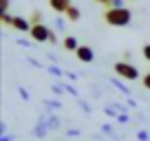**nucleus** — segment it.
Wrapping results in <instances>:
<instances>
[{
    "instance_id": "obj_26",
    "label": "nucleus",
    "mask_w": 150,
    "mask_h": 141,
    "mask_svg": "<svg viewBox=\"0 0 150 141\" xmlns=\"http://www.w3.org/2000/svg\"><path fill=\"white\" fill-rule=\"evenodd\" d=\"M9 11V0H0V13H7Z\"/></svg>"
},
{
    "instance_id": "obj_5",
    "label": "nucleus",
    "mask_w": 150,
    "mask_h": 141,
    "mask_svg": "<svg viewBox=\"0 0 150 141\" xmlns=\"http://www.w3.org/2000/svg\"><path fill=\"white\" fill-rule=\"evenodd\" d=\"M75 57L80 62H84V64H91V62L95 60V51L88 47V44H80V49L75 51Z\"/></svg>"
},
{
    "instance_id": "obj_25",
    "label": "nucleus",
    "mask_w": 150,
    "mask_h": 141,
    "mask_svg": "<svg viewBox=\"0 0 150 141\" xmlns=\"http://www.w3.org/2000/svg\"><path fill=\"white\" fill-rule=\"evenodd\" d=\"M128 121H130V117H128V113H119V117H117V123H124V126H126Z\"/></svg>"
},
{
    "instance_id": "obj_2",
    "label": "nucleus",
    "mask_w": 150,
    "mask_h": 141,
    "mask_svg": "<svg viewBox=\"0 0 150 141\" xmlns=\"http://www.w3.org/2000/svg\"><path fill=\"white\" fill-rule=\"evenodd\" d=\"M115 75L126 82H135V80H139V68L135 64H130V62L122 60V62H115Z\"/></svg>"
},
{
    "instance_id": "obj_13",
    "label": "nucleus",
    "mask_w": 150,
    "mask_h": 141,
    "mask_svg": "<svg viewBox=\"0 0 150 141\" xmlns=\"http://www.w3.org/2000/svg\"><path fill=\"white\" fill-rule=\"evenodd\" d=\"M44 108H47L49 113L60 110V108H62V102H57V99H44Z\"/></svg>"
},
{
    "instance_id": "obj_23",
    "label": "nucleus",
    "mask_w": 150,
    "mask_h": 141,
    "mask_svg": "<svg viewBox=\"0 0 150 141\" xmlns=\"http://www.w3.org/2000/svg\"><path fill=\"white\" fill-rule=\"evenodd\" d=\"M80 135H82V132L77 130V128H69V130H66V137H69V139H77Z\"/></svg>"
},
{
    "instance_id": "obj_33",
    "label": "nucleus",
    "mask_w": 150,
    "mask_h": 141,
    "mask_svg": "<svg viewBox=\"0 0 150 141\" xmlns=\"http://www.w3.org/2000/svg\"><path fill=\"white\" fill-rule=\"evenodd\" d=\"M29 64H31V66H35V68H40V66H42L38 60H33V57H29Z\"/></svg>"
},
{
    "instance_id": "obj_34",
    "label": "nucleus",
    "mask_w": 150,
    "mask_h": 141,
    "mask_svg": "<svg viewBox=\"0 0 150 141\" xmlns=\"http://www.w3.org/2000/svg\"><path fill=\"white\" fill-rule=\"evenodd\" d=\"M64 77H69L71 82H75V80H77V75H75V73H69V70H66V73H64Z\"/></svg>"
},
{
    "instance_id": "obj_35",
    "label": "nucleus",
    "mask_w": 150,
    "mask_h": 141,
    "mask_svg": "<svg viewBox=\"0 0 150 141\" xmlns=\"http://www.w3.org/2000/svg\"><path fill=\"white\" fill-rule=\"evenodd\" d=\"M49 42H51V44H57V35H55V31H51V38H49Z\"/></svg>"
},
{
    "instance_id": "obj_32",
    "label": "nucleus",
    "mask_w": 150,
    "mask_h": 141,
    "mask_svg": "<svg viewBox=\"0 0 150 141\" xmlns=\"http://www.w3.org/2000/svg\"><path fill=\"white\" fill-rule=\"evenodd\" d=\"M18 44H20V47H24V49L31 47V42H29V40H18Z\"/></svg>"
},
{
    "instance_id": "obj_16",
    "label": "nucleus",
    "mask_w": 150,
    "mask_h": 141,
    "mask_svg": "<svg viewBox=\"0 0 150 141\" xmlns=\"http://www.w3.org/2000/svg\"><path fill=\"white\" fill-rule=\"evenodd\" d=\"M0 22H2V27H11L13 24V16L7 11V13H0Z\"/></svg>"
},
{
    "instance_id": "obj_20",
    "label": "nucleus",
    "mask_w": 150,
    "mask_h": 141,
    "mask_svg": "<svg viewBox=\"0 0 150 141\" xmlns=\"http://www.w3.org/2000/svg\"><path fill=\"white\" fill-rule=\"evenodd\" d=\"M18 95L22 97V102H29V99H31V95H29V90L24 88V86H18Z\"/></svg>"
},
{
    "instance_id": "obj_7",
    "label": "nucleus",
    "mask_w": 150,
    "mask_h": 141,
    "mask_svg": "<svg viewBox=\"0 0 150 141\" xmlns=\"http://www.w3.org/2000/svg\"><path fill=\"white\" fill-rule=\"evenodd\" d=\"M49 7H51L55 13H66L71 7V0H49Z\"/></svg>"
},
{
    "instance_id": "obj_30",
    "label": "nucleus",
    "mask_w": 150,
    "mask_h": 141,
    "mask_svg": "<svg viewBox=\"0 0 150 141\" xmlns=\"http://www.w3.org/2000/svg\"><path fill=\"white\" fill-rule=\"evenodd\" d=\"M108 7H124V0H110V5ZM106 7V9H108Z\"/></svg>"
},
{
    "instance_id": "obj_4",
    "label": "nucleus",
    "mask_w": 150,
    "mask_h": 141,
    "mask_svg": "<svg viewBox=\"0 0 150 141\" xmlns=\"http://www.w3.org/2000/svg\"><path fill=\"white\" fill-rule=\"evenodd\" d=\"M51 128H49V123H47V117L44 115H40V117L35 119V126L31 128V135L35 137V139H44V137H49L51 135Z\"/></svg>"
},
{
    "instance_id": "obj_6",
    "label": "nucleus",
    "mask_w": 150,
    "mask_h": 141,
    "mask_svg": "<svg viewBox=\"0 0 150 141\" xmlns=\"http://www.w3.org/2000/svg\"><path fill=\"white\" fill-rule=\"evenodd\" d=\"M31 20L29 18H22V16H13V24H11V29H16V31L20 33H29L31 31Z\"/></svg>"
},
{
    "instance_id": "obj_9",
    "label": "nucleus",
    "mask_w": 150,
    "mask_h": 141,
    "mask_svg": "<svg viewBox=\"0 0 150 141\" xmlns=\"http://www.w3.org/2000/svg\"><path fill=\"white\" fill-rule=\"evenodd\" d=\"M64 16H66V20H69V22H80V18H82V11L77 9L75 5H71V7H69V11H66Z\"/></svg>"
},
{
    "instance_id": "obj_27",
    "label": "nucleus",
    "mask_w": 150,
    "mask_h": 141,
    "mask_svg": "<svg viewBox=\"0 0 150 141\" xmlns=\"http://www.w3.org/2000/svg\"><path fill=\"white\" fill-rule=\"evenodd\" d=\"M0 141H16V137L11 132H7V135H0Z\"/></svg>"
},
{
    "instance_id": "obj_8",
    "label": "nucleus",
    "mask_w": 150,
    "mask_h": 141,
    "mask_svg": "<svg viewBox=\"0 0 150 141\" xmlns=\"http://www.w3.org/2000/svg\"><path fill=\"white\" fill-rule=\"evenodd\" d=\"M62 47L66 49V51H77V49H80V42H77V38H75V35H66L64 40H62Z\"/></svg>"
},
{
    "instance_id": "obj_28",
    "label": "nucleus",
    "mask_w": 150,
    "mask_h": 141,
    "mask_svg": "<svg viewBox=\"0 0 150 141\" xmlns=\"http://www.w3.org/2000/svg\"><path fill=\"white\" fill-rule=\"evenodd\" d=\"M141 53H144V57H146V60L150 62V44H146V47L141 49Z\"/></svg>"
},
{
    "instance_id": "obj_15",
    "label": "nucleus",
    "mask_w": 150,
    "mask_h": 141,
    "mask_svg": "<svg viewBox=\"0 0 150 141\" xmlns=\"http://www.w3.org/2000/svg\"><path fill=\"white\" fill-rule=\"evenodd\" d=\"M104 115H108V117H115L117 119L119 117V110L112 106V104H108V106H104Z\"/></svg>"
},
{
    "instance_id": "obj_17",
    "label": "nucleus",
    "mask_w": 150,
    "mask_h": 141,
    "mask_svg": "<svg viewBox=\"0 0 150 141\" xmlns=\"http://www.w3.org/2000/svg\"><path fill=\"white\" fill-rule=\"evenodd\" d=\"M135 139H137V141H150V132L141 128V130H137V132H135Z\"/></svg>"
},
{
    "instance_id": "obj_24",
    "label": "nucleus",
    "mask_w": 150,
    "mask_h": 141,
    "mask_svg": "<svg viewBox=\"0 0 150 141\" xmlns=\"http://www.w3.org/2000/svg\"><path fill=\"white\" fill-rule=\"evenodd\" d=\"M141 86H144V88H148V90H150V70H148V73H146L144 77H141Z\"/></svg>"
},
{
    "instance_id": "obj_12",
    "label": "nucleus",
    "mask_w": 150,
    "mask_h": 141,
    "mask_svg": "<svg viewBox=\"0 0 150 141\" xmlns=\"http://www.w3.org/2000/svg\"><path fill=\"white\" fill-rule=\"evenodd\" d=\"M110 84L115 86V88H117L119 93H124L126 97H130V88H128L126 84H122V77H112V80H110Z\"/></svg>"
},
{
    "instance_id": "obj_14",
    "label": "nucleus",
    "mask_w": 150,
    "mask_h": 141,
    "mask_svg": "<svg viewBox=\"0 0 150 141\" xmlns=\"http://www.w3.org/2000/svg\"><path fill=\"white\" fill-rule=\"evenodd\" d=\"M29 20H31V24H42V11L33 9L31 16H29Z\"/></svg>"
},
{
    "instance_id": "obj_10",
    "label": "nucleus",
    "mask_w": 150,
    "mask_h": 141,
    "mask_svg": "<svg viewBox=\"0 0 150 141\" xmlns=\"http://www.w3.org/2000/svg\"><path fill=\"white\" fill-rule=\"evenodd\" d=\"M99 130H102L104 135L108 137V139H112V141H119V135H117V130H115V128H112L110 123H102V128H99Z\"/></svg>"
},
{
    "instance_id": "obj_18",
    "label": "nucleus",
    "mask_w": 150,
    "mask_h": 141,
    "mask_svg": "<svg viewBox=\"0 0 150 141\" xmlns=\"http://www.w3.org/2000/svg\"><path fill=\"white\" fill-rule=\"evenodd\" d=\"M47 70H49V73H51L53 77H64V70H62L60 66H55V64H51V66H49Z\"/></svg>"
},
{
    "instance_id": "obj_29",
    "label": "nucleus",
    "mask_w": 150,
    "mask_h": 141,
    "mask_svg": "<svg viewBox=\"0 0 150 141\" xmlns=\"http://www.w3.org/2000/svg\"><path fill=\"white\" fill-rule=\"evenodd\" d=\"M64 24H66V22H64L62 18H57V20H55V27H57V31H64Z\"/></svg>"
},
{
    "instance_id": "obj_31",
    "label": "nucleus",
    "mask_w": 150,
    "mask_h": 141,
    "mask_svg": "<svg viewBox=\"0 0 150 141\" xmlns=\"http://www.w3.org/2000/svg\"><path fill=\"white\" fill-rule=\"evenodd\" d=\"M7 132H9L7 130V121H0V135H7Z\"/></svg>"
},
{
    "instance_id": "obj_3",
    "label": "nucleus",
    "mask_w": 150,
    "mask_h": 141,
    "mask_svg": "<svg viewBox=\"0 0 150 141\" xmlns=\"http://www.w3.org/2000/svg\"><path fill=\"white\" fill-rule=\"evenodd\" d=\"M29 35H31L33 42L42 44V42H49V38H51V29H49L47 24H33L31 31H29Z\"/></svg>"
},
{
    "instance_id": "obj_22",
    "label": "nucleus",
    "mask_w": 150,
    "mask_h": 141,
    "mask_svg": "<svg viewBox=\"0 0 150 141\" xmlns=\"http://www.w3.org/2000/svg\"><path fill=\"white\" fill-rule=\"evenodd\" d=\"M62 86H64V90H66V93H71V95H73V97H80V93H77V90H75V86L66 84V82H62Z\"/></svg>"
},
{
    "instance_id": "obj_11",
    "label": "nucleus",
    "mask_w": 150,
    "mask_h": 141,
    "mask_svg": "<svg viewBox=\"0 0 150 141\" xmlns=\"http://www.w3.org/2000/svg\"><path fill=\"white\" fill-rule=\"evenodd\" d=\"M44 117H47V123H49V128H51V130H57V128H60V117H57L55 113H44Z\"/></svg>"
},
{
    "instance_id": "obj_1",
    "label": "nucleus",
    "mask_w": 150,
    "mask_h": 141,
    "mask_svg": "<svg viewBox=\"0 0 150 141\" xmlns=\"http://www.w3.org/2000/svg\"><path fill=\"white\" fill-rule=\"evenodd\" d=\"M102 18L110 27H128L132 22V11L126 7H108V9H104Z\"/></svg>"
},
{
    "instance_id": "obj_36",
    "label": "nucleus",
    "mask_w": 150,
    "mask_h": 141,
    "mask_svg": "<svg viewBox=\"0 0 150 141\" xmlns=\"http://www.w3.org/2000/svg\"><path fill=\"white\" fill-rule=\"evenodd\" d=\"M95 2H99V5H104V7H108V5H110V0H95Z\"/></svg>"
},
{
    "instance_id": "obj_19",
    "label": "nucleus",
    "mask_w": 150,
    "mask_h": 141,
    "mask_svg": "<svg viewBox=\"0 0 150 141\" xmlns=\"http://www.w3.org/2000/svg\"><path fill=\"white\" fill-rule=\"evenodd\" d=\"M51 93H53V95H64V93H66L64 86H62V82H60V84H51Z\"/></svg>"
},
{
    "instance_id": "obj_21",
    "label": "nucleus",
    "mask_w": 150,
    "mask_h": 141,
    "mask_svg": "<svg viewBox=\"0 0 150 141\" xmlns=\"http://www.w3.org/2000/svg\"><path fill=\"white\" fill-rule=\"evenodd\" d=\"M77 104H80V108L84 110L86 115H91V113H93V108H91V106H88V104L84 102V99H80V97H77Z\"/></svg>"
}]
</instances>
